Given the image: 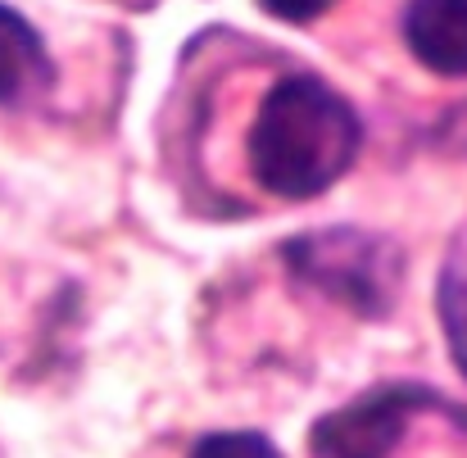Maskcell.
I'll return each instance as SVG.
<instances>
[{
  "mask_svg": "<svg viewBox=\"0 0 467 458\" xmlns=\"http://www.w3.org/2000/svg\"><path fill=\"white\" fill-rule=\"evenodd\" d=\"M363 123L354 105L313 73L277 78L245 132L250 177L277 200H313L331 191L358 159Z\"/></svg>",
  "mask_w": 467,
  "mask_h": 458,
  "instance_id": "obj_1",
  "label": "cell"
},
{
  "mask_svg": "<svg viewBox=\"0 0 467 458\" xmlns=\"http://www.w3.org/2000/svg\"><path fill=\"white\" fill-rule=\"evenodd\" d=\"M286 264L296 268V277H305L313 291L340 300L354 313H386L400 296V277H404V259L390 241L368 236V232H309L296 236L286 250Z\"/></svg>",
  "mask_w": 467,
  "mask_h": 458,
  "instance_id": "obj_2",
  "label": "cell"
},
{
  "mask_svg": "<svg viewBox=\"0 0 467 458\" xmlns=\"http://www.w3.org/2000/svg\"><path fill=\"white\" fill-rule=\"evenodd\" d=\"M418 413H450L467 418L463 404L445 400L431 386L418 381H386L363 390L358 400H349L345 409L317 418L309 432V454L313 458H390L400 450L409 422Z\"/></svg>",
  "mask_w": 467,
  "mask_h": 458,
  "instance_id": "obj_3",
  "label": "cell"
},
{
  "mask_svg": "<svg viewBox=\"0 0 467 458\" xmlns=\"http://www.w3.org/2000/svg\"><path fill=\"white\" fill-rule=\"evenodd\" d=\"M400 32L427 73L467 78V0H409Z\"/></svg>",
  "mask_w": 467,
  "mask_h": 458,
  "instance_id": "obj_4",
  "label": "cell"
},
{
  "mask_svg": "<svg viewBox=\"0 0 467 458\" xmlns=\"http://www.w3.org/2000/svg\"><path fill=\"white\" fill-rule=\"evenodd\" d=\"M55 87V59L41 32L9 5H0V109H23Z\"/></svg>",
  "mask_w": 467,
  "mask_h": 458,
  "instance_id": "obj_5",
  "label": "cell"
},
{
  "mask_svg": "<svg viewBox=\"0 0 467 458\" xmlns=\"http://www.w3.org/2000/svg\"><path fill=\"white\" fill-rule=\"evenodd\" d=\"M436 313H441V331L450 345L454 368L467 377V223L459 236L450 241V255L441 264V282H436Z\"/></svg>",
  "mask_w": 467,
  "mask_h": 458,
  "instance_id": "obj_6",
  "label": "cell"
},
{
  "mask_svg": "<svg viewBox=\"0 0 467 458\" xmlns=\"http://www.w3.org/2000/svg\"><path fill=\"white\" fill-rule=\"evenodd\" d=\"M186 458H282V450L264 432H209Z\"/></svg>",
  "mask_w": 467,
  "mask_h": 458,
  "instance_id": "obj_7",
  "label": "cell"
},
{
  "mask_svg": "<svg viewBox=\"0 0 467 458\" xmlns=\"http://www.w3.org/2000/svg\"><path fill=\"white\" fill-rule=\"evenodd\" d=\"M340 0H259V9L277 23H313L327 9H336Z\"/></svg>",
  "mask_w": 467,
  "mask_h": 458,
  "instance_id": "obj_8",
  "label": "cell"
}]
</instances>
